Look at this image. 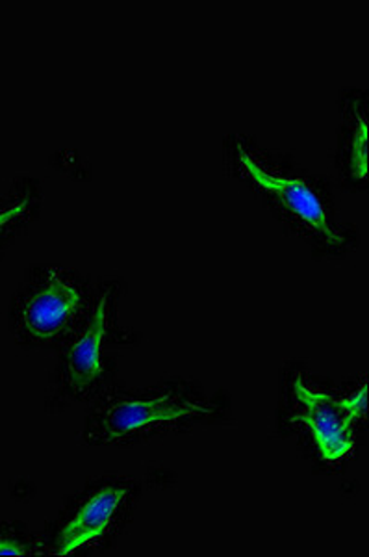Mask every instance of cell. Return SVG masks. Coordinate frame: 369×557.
Here are the masks:
<instances>
[{
  "mask_svg": "<svg viewBox=\"0 0 369 557\" xmlns=\"http://www.w3.org/2000/svg\"><path fill=\"white\" fill-rule=\"evenodd\" d=\"M217 409L191 386L169 385L147 393H112L88 422L91 444H123L156 431L211 417Z\"/></svg>",
  "mask_w": 369,
  "mask_h": 557,
  "instance_id": "6da1fadb",
  "label": "cell"
},
{
  "mask_svg": "<svg viewBox=\"0 0 369 557\" xmlns=\"http://www.w3.org/2000/svg\"><path fill=\"white\" fill-rule=\"evenodd\" d=\"M295 398L300 401V420L310 430L319 454L327 461H338L349 456L355 446V424L366 412L368 385L364 383L351 398H334L331 394L318 393L303 381H295Z\"/></svg>",
  "mask_w": 369,
  "mask_h": 557,
  "instance_id": "7a4b0ae2",
  "label": "cell"
},
{
  "mask_svg": "<svg viewBox=\"0 0 369 557\" xmlns=\"http://www.w3.org/2000/svg\"><path fill=\"white\" fill-rule=\"evenodd\" d=\"M236 162L240 165L243 175L255 184L256 188H260L275 205H279L284 214L290 215L308 231H313L314 235L318 236L319 240H323L327 246L334 249L344 247V236L332 227L321 199L305 181L271 172L258 162L253 152H249L240 144L236 147Z\"/></svg>",
  "mask_w": 369,
  "mask_h": 557,
  "instance_id": "3957f363",
  "label": "cell"
},
{
  "mask_svg": "<svg viewBox=\"0 0 369 557\" xmlns=\"http://www.w3.org/2000/svg\"><path fill=\"white\" fill-rule=\"evenodd\" d=\"M114 299V286H106L99 292L82 333L71 344L65 355L64 385L77 398H86L88 394L96 393L106 374L104 346L112 325Z\"/></svg>",
  "mask_w": 369,
  "mask_h": 557,
  "instance_id": "277c9868",
  "label": "cell"
},
{
  "mask_svg": "<svg viewBox=\"0 0 369 557\" xmlns=\"http://www.w3.org/2000/svg\"><path fill=\"white\" fill-rule=\"evenodd\" d=\"M84 311V294L60 272L47 273L43 285L26 299L21 322L36 341H52L73 327Z\"/></svg>",
  "mask_w": 369,
  "mask_h": 557,
  "instance_id": "5b68a950",
  "label": "cell"
},
{
  "mask_svg": "<svg viewBox=\"0 0 369 557\" xmlns=\"http://www.w3.org/2000/svg\"><path fill=\"white\" fill-rule=\"evenodd\" d=\"M128 494L130 487L127 485H109L91 494L90 500L80 507L75 519L65 525L58 539V554L69 556L101 539L114 525Z\"/></svg>",
  "mask_w": 369,
  "mask_h": 557,
  "instance_id": "8992f818",
  "label": "cell"
},
{
  "mask_svg": "<svg viewBox=\"0 0 369 557\" xmlns=\"http://www.w3.org/2000/svg\"><path fill=\"white\" fill-rule=\"evenodd\" d=\"M349 107L345 108V114L349 115L347 123V165L351 177L364 181L368 177V120H366V104L364 99H358V94L353 99H347Z\"/></svg>",
  "mask_w": 369,
  "mask_h": 557,
  "instance_id": "52a82bcc",
  "label": "cell"
},
{
  "mask_svg": "<svg viewBox=\"0 0 369 557\" xmlns=\"http://www.w3.org/2000/svg\"><path fill=\"white\" fill-rule=\"evenodd\" d=\"M33 205V197L25 196L23 199H17V201H13L12 205H8L7 209L0 210V238L7 235L8 231H10L15 223H20L21 220L30 212Z\"/></svg>",
  "mask_w": 369,
  "mask_h": 557,
  "instance_id": "ba28073f",
  "label": "cell"
},
{
  "mask_svg": "<svg viewBox=\"0 0 369 557\" xmlns=\"http://www.w3.org/2000/svg\"><path fill=\"white\" fill-rule=\"evenodd\" d=\"M25 546L17 543V541H10V539H0V556H26Z\"/></svg>",
  "mask_w": 369,
  "mask_h": 557,
  "instance_id": "9c48e42d",
  "label": "cell"
}]
</instances>
